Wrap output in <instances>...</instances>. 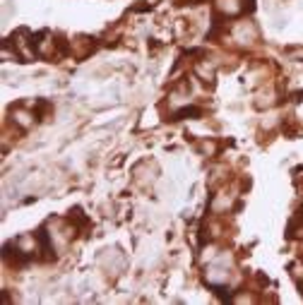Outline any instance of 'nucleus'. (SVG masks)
<instances>
[{"instance_id":"nucleus-1","label":"nucleus","mask_w":303,"mask_h":305,"mask_svg":"<svg viewBox=\"0 0 303 305\" xmlns=\"http://www.w3.org/2000/svg\"><path fill=\"white\" fill-rule=\"evenodd\" d=\"M219 10L226 15H236L241 12V0H219Z\"/></svg>"}]
</instances>
